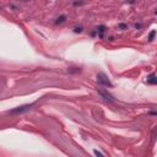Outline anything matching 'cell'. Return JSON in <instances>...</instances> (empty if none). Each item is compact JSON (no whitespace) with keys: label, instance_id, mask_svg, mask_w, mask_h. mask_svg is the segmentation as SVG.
<instances>
[{"label":"cell","instance_id":"6da1fadb","mask_svg":"<svg viewBox=\"0 0 157 157\" xmlns=\"http://www.w3.org/2000/svg\"><path fill=\"white\" fill-rule=\"evenodd\" d=\"M97 82L102 86H106V87H112V86H113L112 82L109 81L108 76L106 75V74H103V72H100V74L97 75Z\"/></svg>","mask_w":157,"mask_h":157},{"label":"cell","instance_id":"7a4b0ae2","mask_svg":"<svg viewBox=\"0 0 157 157\" xmlns=\"http://www.w3.org/2000/svg\"><path fill=\"white\" fill-rule=\"evenodd\" d=\"M32 107H33V104H25V106L17 107V108H15V109H11V111H9L7 113H10V114H22V113H25V112H28Z\"/></svg>","mask_w":157,"mask_h":157},{"label":"cell","instance_id":"3957f363","mask_svg":"<svg viewBox=\"0 0 157 157\" xmlns=\"http://www.w3.org/2000/svg\"><path fill=\"white\" fill-rule=\"evenodd\" d=\"M98 95H100V96L102 97L104 101L109 102V103H113V102H114L113 96H112L111 93H108V91H106V90H98Z\"/></svg>","mask_w":157,"mask_h":157},{"label":"cell","instance_id":"277c9868","mask_svg":"<svg viewBox=\"0 0 157 157\" xmlns=\"http://www.w3.org/2000/svg\"><path fill=\"white\" fill-rule=\"evenodd\" d=\"M146 82L147 84H150V85H156L157 84L156 74H150V75L146 77Z\"/></svg>","mask_w":157,"mask_h":157},{"label":"cell","instance_id":"5b68a950","mask_svg":"<svg viewBox=\"0 0 157 157\" xmlns=\"http://www.w3.org/2000/svg\"><path fill=\"white\" fill-rule=\"evenodd\" d=\"M104 31H106V27H104V26H100V27L97 28V32H98V37H100V38H103Z\"/></svg>","mask_w":157,"mask_h":157},{"label":"cell","instance_id":"8992f818","mask_svg":"<svg viewBox=\"0 0 157 157\" xmlns=\"http://www.w3.org/2000/svg\"><path fill=\"white\" fill-rule=\"evenodd\" d=\"M65 18H66V16H65V15H61L60 17H58V18H57L55 23H57V25H59V23H63V22L65 21Z\"/></svg>","mask_w":157,"mask_h":157},{"label":"cell","instance_id":"52a82bcc","mask_svg":"<svg viewBox=\"0 0 157 157\" xmlns=\"http://www.w3.org/2000/svg\"><path fill=\"white\" fill-rule=\"evenodd\" d=\"M155 36H156V31H155V30H152V31L150 32V35H149V41H150V42H152V41H154V38H155Z\"/></svg>","mask_w":157,"mask_h":157},{"label":"cell","instance_id":"ba28073f","mask_svg":"<svg viewBox=\"0 0 157 157\" xmlns=\"http://www.w3.org/2000/svg\"><path fill=\"white\" fill-rule=\"evenodd\" d=\"M118 28H119V30H126V28H128V26L125 25V23H120V25L118 26Z\"/></svg>","mask_w":157,"mask_h":157},{"label":"cell","instance_id":"9c48e42d","mask_svg":"<svg viewBox=\"0 0 157 157\" xmlns=\"http://www.w3.org/2000/svg\"><path fill=\"white\" fill-rule=\"evenodd\" d=\"M74 32L75 33H81L82 32V27H75V28H74Z\"/></svg>","mask_w":157,"mask_h":157},{"label":"cell","instance_id":"30bf717a","mask_svg":"<svg viewBox=\"0 0 157 157\" xmlns=\"http://www.w3.org/2000/svg\"><path fill=\"white\" fill-rule=\"evenodd\" d=\"M93 154L96 155V156H104V154H102V152H100V151H97V150L93 151Z\"/></svg>","mask_w":157,"mask_h":157},{"label":"cell","instance_id":"8fae6325","mask_svg":"<svg viewBox=\"0 0 157 157\" xmlns=\"http://www.w3.org/2000/svg\"><path fill=\"white\" fill-rule=\"evenodd\" d=\"M141 26H143L141 23H135V28L136 30H140V28H141Z\"/></svg>","mask_w":157,"mask_h":157},{"label":"cell","instance_id":"7c38bea8","mask_svg":"<svg viewBox=\"0 0 157 157\" xmlns=\"http://www.w3.org/2000/svg\"><path fill=\"white\" fill-rule=\"evenodd\" d=\"M82 1H75V3H74V5H75V6H77V5H82Z\"/></svg>","mask_w":157,"mask_h":157},{"label":"cell","instance_id":"4fadbf2b","mask_svg":"<svg viewBox=\"0 0 157 157\" xmlns=\"http://www.w3.org/2000/svg\"><path fill=\"white\" fill-rule=\"evenodd\" d=\"M134 1H135V0H126V3H129V4H133Z\"/></svg>","mask_w":157,"mask_h":157},{"label":"cell","instance_id":"5bb4252c","mask_svg":"<svg viewBox=\"0 0 157 157\" xmlns=\"http://www.w3.org/2000/svg\"><path fill=\"white\" fill-rule=\"evenodd\" d=\"M23 1H28V0H23Z\"/></svg>","mask_w":157,"mask_h":157}]
</instances>
